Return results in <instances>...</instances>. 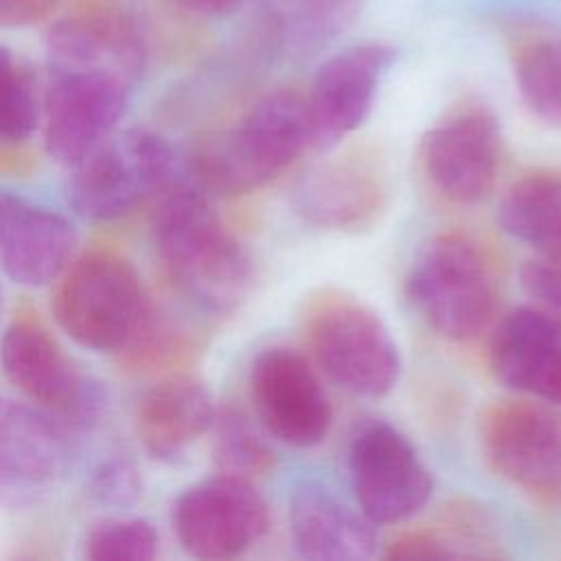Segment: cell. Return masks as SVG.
<instances>
[{
	"label": "cell",
	"mask_w": 561,
	"mask_h": 561,
	"mask_svg": "<svg viewBox=\"0 0 561 561\" xmlns=\"http://www.w3.org/2000/svg\"><path fill=\"white\" fill-rule=\"evenodd\" d=\"M156 199L153 241L178 289L206 311L239 307L252 285V261L210 208L204 186L178 173Z\"/></svg>",
	"instance_id": "6da1fadb"
},
{
	"label": "cell",
	"mask_w": 561,
	"mask_h": 561,
	"mask_svg": "<svg viewBox=\"0 0 561 561\" xmlns=\"http://www.w3.org/2000/svg\"><path fill=\"white\" fill-rule=\"evenodd\" d=\"M311 147L305 96L276 90L263 96L226 136L195 153V180L204 188L241 195L261 188Z\"/></svg>",
	"instance_id": "7a4b0ae2"
},
{
	"label": "cell",
	"mask_w": 561,
	"mask_h": 561,
	"mask_svg": "<svg viewBox=\"0 0 561 561\" xmlns=\"http://www.w3.org/2000/svg\"><path fill=\"white\" fill-rule=\"evenodd\" d=\"M53 313L92 351H125L153 313L136 267L112 250H90L59 274Z\"/></svg>",
	"instance_id": "3957f363"
},
{
	"label": "cell",
	"mask_w": 561,
	"mask_h": 561,
	"mask_svg": "<svg viewBox=\"0 0 561 561\" xmlns=\"http://www.w3.org/2000/svg\"><path fill=\"white\" fill-rule=\"evenodd\" d=\"M405 285L419 313L447 340H473L493 322L495 274L484 250L465 234L445 232L430 239Z\"/></svg>",
	"instance_id": "277c9868"
},
{
	"label": "cell",
	"mask_w": 561,
	"mask_h": 561,
	"mask_svg": "<svg viewBox=\"0 0 561 561\" xmlns=\"http://www.w3.org/2000/svg\"><path fill=\"white\" fill-rule=\"evenodd\" d=\"M305 335L320 370L344 390L383 397L397 386V344L383 320L359 300L322 294L307 311Z\"/></svg>",
	"instance_id": "5b68a950"
},
{
	"label": "cell",
	"mask_w": 561,
	"mask_h": 561,
	"mask_svg": "<svg viewBox=\"0 0 561 561\" xmlns=\"http://www.w3.org/2000/svg\"><path fill=\"white\" fill-rule=\"evenodd\" d=\"M68 199L88 221H112L156 197L175 175L171 145L151 131L131 129L110 136L77 162Z\"/></svg>",
	"instance_id": "8992f818"
},
{
	"label": "cell",
	"mask_w": 561,
	"mask_h": 561,
	"mask_svg": "<svg viewBox=\"0 0 561 561\" xmlns=\"http://www.w3.org/2000/svg\"><path fill=\"white\" fill-rule=\"evenodd\" d=\"M0 362L9 381L61 425L88 427L103 414L101 383L79 370L39 320L20 316L7 327Z\"/></svg>",
	"instance_id": "52a82bcc"
},
{
	"label": "cell",
	"mask_w": 561,
	"mask_h": 561,
	"mask_svg": "<svg viewBox=\"0 0 561 561\" xmlns=\"http://www.w3.org/2000/svg\"><path fill=\"white\" fill-rule=\"evenodd\" d=\"M489 465L539 502L561 504V414L533 401H497L480 416Z\"/></svg>",
	"instance_id": "ba28073f"
},
{
	"label": "cell",
	"mask_w": 561,
	"mask_h": 561,
	"mask_svg": "<svg viewBox=\"0 0 561 561\" xmlns=\"http://www.w3.org/2000/svg\"><path fill=\"white\" fill-rule=\"evenodd\" d=\"M502 134L491 107L462 101L421 140V164L430 184L451 204L482 202L495 184Z\"/></svg>",
	"instance_id": "9c48e42d"
},
{
	"label": "cell",
	"mask_w": 561,
	"mask_h": 561,
	"mask_svg": "<svg viewBox=\"0 0 561 561\" xmlns=\"http://www.w3.org/2000/svg\"><path fill=\"white\" fill-rule=\"evenodd\" d=\"M173 528L191 557L226 561L243 554L267 533L270 511L254 482L219 473L178 497Z\"/></svg>",
	"instance_id": "30bf717a"
},
{
	"label": "cell",
	"mask_w": 561,
	"mask_h": 561,
	"mask_svg": "<svg viewBox=\"0 0 561 561\" xmlns=\"http://www.w3.org/2000/svg\"><path fill=\"white\" fill-rule=\"evenodd\" d=\"M250 394L259 423L285 445H320L333 421L329 397L311 364L294 348L272 346L256 355Z\"/></svg>",
	"instance_id": "8fae6325"
},
{
	"label": "cell",
	"mask_w": 561,
	"mask_h": 561,
	"mask_svg": "<svg viewBox=\"0 0 561 561\" xmlns=\"http://www.w3.org/2000/svg\"><path fill=\"white\" fill-rule=\"evenodd\" d=\"M348 467L357 504L373 524L401 522L432 495L427 467L412 443L388 423H373L355 436Z\"/></svg>",
	"instance_id": "7c38bea8"
},
{
	"label": "cell",
	"mask_w": 561,
	"mask_h": 561,
	"mask_svg": "<svg viewBox=\"0 0 561 561\" xmlns=\"http://www.w3.org/2000/svg\"><path fill=\"white\" fill-rule=\"evenodd\" d=\"M136 85L101 72H50L44 142L53 160L81 162L123 118Z\"/></svg>",
	"instance_id": "4fadbf2b"
},
{
	"label": "cell",
	"mask_w": 561,
	"mask_h": 561,
	"mask_svg": "<svg viewBox=\"0 0 561 561\" xmlns=\"http://www.w3.org/2000/svg\"><path fill=\"white\" fill-rule=\"evenodd\" d=\"M392 61L394 50L388 44L364 42L335 53L318 68L305 96L313 149L331 151L366 121Z\"/></svg>",
	"instance_id": "5bb4252c"
},
{
	"label": "cell",
	"mask_w": 561,
	"mask_h": 561,
	"mask_svg": "<svg viewBox=\"0 0 561 561\" xmlns=\"http://www.w3.org/2000/svg\"><path fill=\"white\" fill-rule=\"evenodd\" d=\"M70 458L66 425L0 394V504L35 502L68 471Z\"/></svg>",
	"instance_id": "9a60e30c"
},
{
	"label": "cell",
	"mask_w": 561,
	"mask_h": 561,
	"mask_svg": "<svg viewBox=\"0 0 561 561\" xmlns=\"http://www.w3.org/2000/svg\"><path fill=\"white\" fill-rule=\"evenodd\" d=\"M386 169L368 153L329 158L300 178L294 188L296 213L327 230H362L388 208Z\"/></svg>",
	"instance_id": "2e32d148"
},
{
	"label": "cell",
	"mask_w": 561,
	"mask_h": 561,
	"mask_svg": "<svg viewBox=\"0 0 561 561\" xmlns=\"http://www.w3.org/2000/svg\"><path fill=\"white\" fill-rule=\"evenodd\" d=\"M77 241L66 215L0 188V265L11 280L26 287L55 280L72 261Z\"/></svg>",
	"instance_id": "e0dca14e"
},
{
	"label": "cell",
	"mask_w": 561,
	"mask_h": 561,
	"mask_svg": "<svg viewBox=\"0 0 561 561\" xmlns=\"http://www.w3.org/2000/svg\"><path fill=\"white\" fill-rule=\"evenodd\" d=\"M489 366L506 388L561 405V329L530 305L497 322Z\"/></svg>",
	"instance_id": "ac0fdd59"
},
{
	"label": "cell",
	"mask_w": 561,
	"mask_h": 561,
	"mask_svg": "<svg viewBox=\"0 0 561 561\" xmlns=\"http://www.w3.org/2000/svg\"><path fill=\"white\" fill-rule=\"evenodd\" d=\"M50 72H101L138 85L145 48L121 13L92 11L55 22L46 37Z\"/></svg>",
	"instance_id": "d6986e66"
},
{
	"label": "cell",
	"mask_w": 561,
	"mask_h": 561,
	"mask_svg": "<svg viewBox=\"0 0 561 561\" xmlns=\"http://www.w3.org/2000/svg\"><path fill=\"white\" fill-rule=\"evenodd\" d=\"M217 408L210 390L191 375H171L145 392L136 427L149 456L175 462L210 430Z\"/></svg>",
	"instance_id": "ffe728a7"
},
{
	"label": "cell",
	"mask_w": 561,
	"mask_h": 561,
	"mask_svg": "<svg viewBox=\"0 0 561 561\" xmlns=\"http://www.w3.org/2000/svg\"><path fill=\"white\" fill-rule=\"evenodd\" d=\"M289 530L298 554L305 559L362 561L377 552L373 522L320 486L307 484L291 495Z\"/></svg>",
	"instance_id": "44dd1931"
},
{
	"label": "cell",
	"mask_w": 561,
	"mask_h": 561,
	"mask_svg": "<svg viewBox=\"0 0 561 561\" xmlns=\"http://www.w3.org/2000/svg\"><path fill=\"white\" fill-rule=\"evenodd\" d=\"M500 224L543 259H561V173L533 171L502 197Z\"/></svg>",
	"instance_id": "7402d4cb"
},
{
	"label": "cell",
	"mask_w": 561,
	"mask_h": 561,
	"mask_svg": "<svg viewBox=\"0 0 561 561\" xmlns=\"http://www.w3.org/2000/svg\"><path fill=\"white\" fill-rule=\"evenodd\" d=\"M513 75L528 110L561 129V37L537 33L513 46Z\"/></svg>",
	"instance_id": "603a6c76"
},
{
	"label": "cell",
	"mask_w": 561,
	"mask_h": 561,
	"mask_svg": "<svg viewBox=\"0 0 561 561\" xmlns=\"http://www.w3.org/2000/svg\"><path fill=\"white\" fill-rule=\"evenodd\" d=\"M364 0H270L280 42L311 50L340 35L359 13Z\"/></svg>",
	"instance_id": "cb8c5ba5"
},
{
	"label": "cell",
	"mask_w": 561,
	"mask_h": 561,
	"mask_svg": "<svg viewBox=\"0 0 561 561\" xmlns=\"http://www.w3.org/2000/svg\"><path fill=\"white\" fill-rule=\"evenodd\" d=\"M213 458L221 473L259 480L274 469V451L239 408H221L210 425Z\"/></svg>",
	"instance_id": "d4e9b609"
},
{
	"label": "cell",
	"mask_w": 561,
	"mask_h": 561,
	"mask_svg": "<svg viewBox=\"0 0 561 561\" xmlns=\"http://www.w3.org/2000/svg\"><path fill=\"white\" fill-rule=\"evenodd\" d=\"M39 123L33 79L22 61L0 46V145L26 140Z\"/></svg>",
	"instance_id": "484cf974"
},
{
	"label": "cell",
	"mask_w": 561,
	"mask_h": 561,
	"mask_svg": "<svg viewBox=\"0 0 561 561\" xmlns=\"http://www.w3.org/2000/svg\"><path fill=\"white\" fill-rule=\"evenodd\" d=\"M158 552V533L142 517H114L94 524L83 539L90 561H149Z\"/></svg>",
	"instance_id": "4316f807"
},
{
	"label": "cell",
	"mask_w": 561,
	"mask_h": 561,
	"mask_svg": "<svg viewBox=\"0 0 561 561\" xmlns=\"http://www.w3.org/2000/svg\"><path fill=\"white\" fill-rule=\"evenodd\" d=\"M142 480L131 460L112 456L101 460L90 476V493L107 506H129L140 497Z\"/></svg>",
	"instance_id": "83f0119b"
},
{
	"label": "cell",
	"mask_w": 561,
	"mask_h": 561,
	"mask_svg": "<svg viewBox=\"0 0 561 561\" xmlns=\"http://www.w3.org/2000/svg\"><path fill=\"white\" fill-rule=\"evenodd\" d=\"M519 280L530 307L561 329V259L537 256L528 261L519 272Z\"/></svg>",
	"instance_id": "f1b7e54d"
},
{
	"label": "cell",
	"mask_w": 561,
	"mask_h": 561,
	"mask_svg": "<svg viewBox=\"0 0 561 561\" xmlns=\"http://www.w3.org/2000/svg\"><path fill=\"white\" fill-rule=\"evenodd\" d=\"M388 559L401 561H427V559H449L445 546L440 543L434 528H414L394 537L386 548Z\"/></svg>",
	"instance_id": "f546056e"
},
{
	"label": "cell",
	"mask_w": 561,
	"mask_h": 561,
	"mask_svg": "<svg viewBox=\"0 0 561 561\" xmlns=\"http://www.w3.org/2000/svg\"><path fill=\"white\" fill-rule=\"evenodd\" d=\"M59 0H0V28H18L42 22Z\"/></svg>",
	"instance_id": "4dcf8cb0"
},
{
	"label": "cell",
	"mask_w": 561,
	"mask_h": 561,
	"mask_svg": "<svg viewBox=\"0 0 561 561\" xmlns=\"http://www.w3.org/2000/svg\"><path fill=\"white\" fill-rule=\"evenodd\" d=\"M182 9L197 13V15H210V18H221L239 11L252 0H175Z\"/></svg>",
	"instance_id": "1f68e13d"
},
{
	"label": "cell",
	"mask_w": 561,
	"mask_h": 561,
	"mask_svg": "<svg viewBox=\"0 0 561 561\" xmlns=\"http://www.w3.org/2000/svg\"><path fill=\"white\" fill-rule=\"evenodd\" d=\"M0 313H2V287H0Z\"/></svg>",
	"instance_id": "d6a6232c"
}]
</instances>
